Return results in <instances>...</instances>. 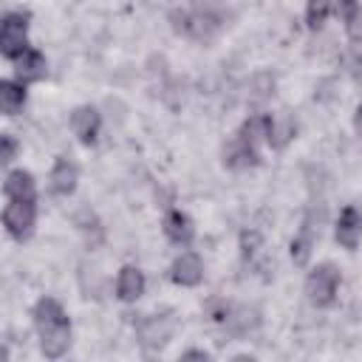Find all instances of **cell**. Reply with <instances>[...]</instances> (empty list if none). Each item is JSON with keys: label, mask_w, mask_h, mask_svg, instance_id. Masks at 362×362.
<instances>
[{"label": "cell", "mask_w": 362, "mask_h": 362, "mask_svg": "<svg viewBox=\"0 0 362 362\" xmlns=\"http://www.w3.org/2000/svg\"><path fill=\"white\" fill-rule=\"evenodd\" d=\"M40 348L48 359H59L71 348V317L54 297H40L31 308Z\"/></svg>", "instance_id": "6da1fadb"}, {"label": "cell", "mask_w": 362, "mask_h": 362, "mask_svg": "<svg viewBox=\"0 0 362 362\" xmlns=\"http://www.w3.org/2000/svg\"><path fill=\"white\" fill-rule=\"evenodd\" d=\"M170 23H173L175 34L195 40V42H209L221 28V14H218V8L189 6V8H175L170 14Z\"/></svg>", "instance_id": "7a4b0ae2"}, {"label": "cell", "mask_w": 362, "mask_h": 362, "mask_svg": "<svg viewBox=\"0 0 362 362\" xmlns=\"http://www.w3.org/2000/svg\"><path fill=\"white\" fill-rule=\"evenodd\" d=\"M339 291V269L334 263H317L305 277V297L314 308H328Z\"/></svg>", "instance_id": "3957f363"}, {"label": "cell", "mask_w": 362, "mask_h": 362, "mask_svg": "<svg viewBox=\"0 0 362 362\" xmlns=\"http://www.w3.org/2000/svg\"><path fill=\"white\" fill-rule=\"evenodd\" d=\"M37 223V198H8L3 209V226L14 240H28Z\"/></svg>", "instance_id": "277c9868"}, {"label": "cell", "mask_w": 362, "mask_h": 362, "mask_svg": "<svg viewBox=\"0 0 362 362\" xmlns=\"http://www.w3.org/2000/svg\"><path fill=\"white\" fill-rule=\"evenodd\" d=\"M28 48V14L25 11H8L0 23V54L14 62Z\"/></svg>", "instance_id": "5b68a950"}, {"label": "cell", "mask_w": 362, "mask_h": 362, "mask_svg": "<svg viewBox=\"0 0 362 362\" xmlns=\"http://www.w3.org/2000/svg\"><path fill=\"white\" fill-rule=\"evenodd\" d=\"M221 158H223V167H229V170H249V167H257V164H260L257 141L246 139L243 133H235V136L223 144Z\"/></svg>", "instance_id": "8992f818"}, {"label": "cell", "mask_w": 362, "mask_h": 362, "mask_svg": "<svg viewBox=\"0 0 362 362\" xmlns=\"http://www.w3.org/2000/svg\"><path fill=\"white\" fill-rule=\"evenodd\" d=\"M334 238H337V243L345 246V249H356V246H359V240H362V212H359L354 204L342 206V212L337 215Z\"/></svg>", "instance_id": "52a82bcc"}, {"label": "cell", "mask_w": 362, "mask_h": 362, "mask_svg": "<svg viewBox=\"0 0 362 362\" xmlns=\"http://www.w3.org/2000/svg\"><path fill=\"white\" fill-rule=\"evenodd\" d=\"M170 280L175 286H184V288L198 286L204 280V263H201V257L195 252H181L173 260V266H170Z\"/></svg>", "instance_id": "ba28073f"}, {"label": "cell", "mask_w": 362, "mask_h": 362, "mask_svg": "<svg viewBox=\"0 0 362 362\" xmlns=\"http://www.w3.org/2000/svg\"><path fill=\"white\" fill-rule=\"evenodd\" d=\"M76 181H79V170L71 158L59 156L48 173V189L57 195V198H68L74 189H76Z\"/></svg>", "instance_id": "9c48e42d"}, {"label": "cell", "mask_w": 362, "mask_h": 362, "mask_svg": "<svg viewBox=\"0 0 362 362\" xmlns=\"http://www.w3.org/2000/svg\"><path fill=\"white\" fill-rule=\"evenodd\" d=\"M71 130L74 136L82 141V144H93L99 139V130H102V116L96 107L90 105H82L71 113Z\"/></svg>", "instance_id": "30bf717a"}, {"label": "cell", "mask_w": 362, "mask_h": 362, "mask_svg": "<svg viewBox=\"0 0 362 362\" xmlns=\"http://www.w3.org/2000/svg\"><path fill=\"white\" fill-rule=\"evenodd\" d=\"M161 229H164L167 240L175 243V246H189L192 238H195L192 218H189L187 212H181V209H170V212L164 215V221H161Z\"/></svg>", "instance_id": "8fae6325"}, {"label": "cell", "mask_w": 362, "mask_h": 362, "mask_svg": "<svg viewBox=\"0 0 362 362\" xmlns=\"http://www.w3.org/2000/svg\"><path fill=\"white\" fill-rule=\"evenodd\" d=\"M11 65H14V79H20L23 85L37 82V79L45 76V57H42V51H37V48H31V45H28Z\"/></svg>", "instance_id": "7c38bea8"}, {"label": "cell", "mask_w": 362, "mask_h": 362, "mask_svg": "<svg viewBox=\"0 0 362 362\" xmlns=\"http://www.w3.org/2000/svg\"><path fill=\"white\" fill-rule=\"evenodd\" d=\"M297 133V124L286 113H266V144L272 150H283Z\"/></svg>", "instance_id": "4fadbf2b"}, {"label": "cell", "mask_w": 362, "mask_h": 362, "mask_svg": "<svg viewBox=\"0 0 362 362\" xmlns=\"http://www.w3.org/2000/svg\"><path fill=\"white\" fill-rule=\"evenodd\" d=\"M317 235H320V226H314V218H311V215H305V218H303V223H300V232L291 238V246H288L291 260H294L297 266H305V263H308Z\"/></svg>", "instance_id": "5bb4252c"}, {"label": "cell", "mask_w": 362, "mask_h": 362, "mask_svg": "<svg viewBox=\"0 0 362 362\" xmlns=\"http://www.w3.org/2000/svg\"><path fill=\"white\" fill-rule=\"evenodd\" d=\"M144 294V274L136 266H122L116 274V297L122 303H133Z\"/></svg>", "instance_id": "9a60e30c"}, {"label": "cell", "mask_w": 362, "mask_h": 362, "mask_svg": "<svg viewBox=\"0 0 362 362\" xmlns=\"http://www.w3.org/2000/svg\"><path fill=\"white\" fill-rule=\"evenodd\" d=\"M3 195H6V198H37L34 175H31L28 170H11V173H6Z\"/></svg>", "instance_id": "2e32d148"}, {"label": "cell", "mask_w": 362, "mask_h": 362, "mask_svg": "<svg viewBox=\"0 0 362 362\" xmlns=\"http://www.w3.org/2000/svg\"><path fill=\"white\" fill-rule=\"evenodd\" d=\"M25 105V85L20 79H3L0 82V110L6 116H17Z\"/></svg>", "instance_id": "e0dca14e"}, {"label": "cell", "mask_w": 362, "mask_h": 362, "mask_svg": "<svg viewBox=\"0 0 362 362\" xmlns=\"http://www.w3.org/2000/svg\"><path fill=\"white\" fill-rule=\"evenodd\" d=\"M139 337H141V345H147V348H161V345H167V339H170V325H167L164 320H158V317H147V320L139 325Z\"/></svg>", "instance_id": "ac0fdd59"}, {"label": "cell", "mask_w": 362, "mask_h": 362, "mask_svg": "<svg viewBox=\"0 0 362 362\" xmlns=\"http://www.w3.org/2000/svg\"><path fill=\"white\" fill-rule=\"evenodd\" d=\"M74 223H76V229H79V232L88 238V243H90V246H96V243L102 240V226H99V218H96L90 209H82V212H76Z\"/></svg>", "instance_id": "d6986e66"}, {"label": "cell", "mask_w": 362, "mask_h": 362, "mask_svg": "<svg viewBox=\"0 0 362 362\" xmlns=\"http://www.w3.org/2000/svg\"><path fill=\"white\" fill-rule=\"evenodd\" d=\"M331 11H334V8H331V0H308V3H305V25H308L311 31H317V28L328 20Z\"/></svg>", "instance_id": "ffe728a7"}, {"label": "cell", "mask_w": 362, "mask_h": 362, "mask_svg": "<svg viewBox=\"0 0 362 362\" xmlns=\"http://www.w3.org/2000/svg\"><path fill=\"white\" fill-rule=\"evenodd\" d=\"M257 246H260V235H257L255 229H246V232L240 235V255H243V260H249V257L257 252Z\"/></svg>", "instance_id": "44dd1931"}, {"label": "cell", "mask_w": 362, "mask_h": 362, "mask_svg": "<svg viewBox=\"0 0 362 362\" xmlns=\"http://www.w3.org/2000/svg\"><path fill=\"white\" fill-rule=\"evenodd\" d=\"M14 156H17V139L11 133H3L0 136V161L8 164V161H14Z\"/></svg>", "instance_id": "7402d4cb"}, {"label": "cell", "mask_w": 362, "mask_h": 362, "mask_svg": "<svg viewBox=\"0 0 362 362\" xmlns=\"http://www.w3.org/2000/svg\"><path fill=\"white\" fill-rule=\"evenodd\" d=\"M345 31H348V37H351L354 42H362V6L345 20Z\"/></svg>", "instance_id": "603a6c76"}, {"label": "cell", "mask_w": 362, "mask_h": 362, "mask_svg": "<svg viewBox=\"0 0 362 362\" xmlns=\"http://www.w3.org/2000/svg\"><path fill=\"white\" fill-rule=\"evenodd\" d=\"M331 8H334L342 20H348V17L359 8V3H356V0H331Z\"/></svg>", "instance_id": "cb8c5ba5"}, {"label": "cell", "mask_w": 362, "mask_h": 362, "mask_svg": "<svg viewBox=\"0 0 362 362\" xmlns=\"http://www.w3.org/2000/svg\"><path fill=\"white\" fill-rule=\"evenodd\" d=\"M354 130L362 136V105L356 107V113H354Z\"/></svg>", "instance_id": "d4e9b609"}, {"label": "cell", "mask_w": 362, "mask_h": 362, "mask_svg": "<svg viewBox=\"0 0 362 362\" xmlns=\"http://www.w3.org/2000/svg\"><path fill=\"white\" fill-rule=\"evenodd\" d=\"M184 359H209V354L206 351H187Z\"/></svg>", "instance_id": "484cf974"}]
</instances>
